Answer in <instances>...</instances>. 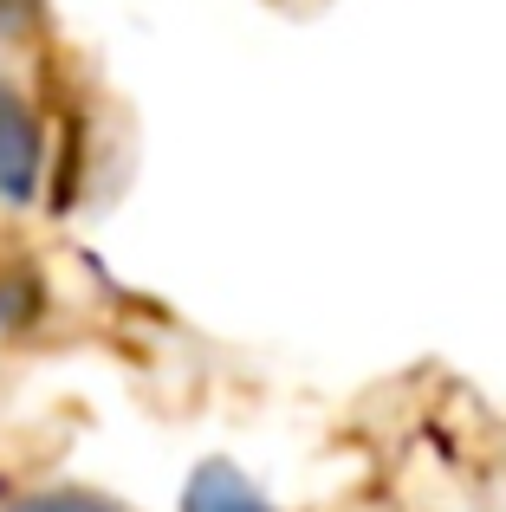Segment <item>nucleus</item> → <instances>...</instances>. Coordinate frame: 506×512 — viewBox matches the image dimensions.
I'll use <instances>...</instances> for the list:
<instances>
[{
	"label": "nucleus",
	"mask_w": 506,
	"mask_h": 512,
	"mask_svg": "<svg viewBox=\"0 0 506 512\" xmlns=\"http://www.w3.org/2000/svg\"><path fill=\"white\" fill-rule=\"evenodd\" d=\"M13 512H130V506L104 500V493H85V487H46L33 500H20Z\"/></svg>",
	"instance_id": "3"
},
{
	"label": "nucleus",
	"mask_w": 506,
	"mask_h": 512,
	"mask_svg": "<svg viewBox=\"0 0 506 512\" xmlns=\"http://www.w3.org/2000/svg\"><path fill=\"white\" fill-rule=\"evenodd\" d=\"M182 512H279V506L253 487L241 467L202 461V467H195V480H189V493H182Z\"/></svg>",
	"instance_id": "2"
},
{
	"label": "nucleus",
	"mask_w": 506,
	"mask_h": 512,
	"mask_svg": "<svg viewBox=\"0 0 506 512\" xmlns=\"http://www.w3.org/2000/svg\"><path fill=\"white\" fill-rule=\"evenodd\" d=\"M383 512H506V409L435 376L409 402Z\"/></svg>",
	"instance_id": "1"
}]
</instances>
